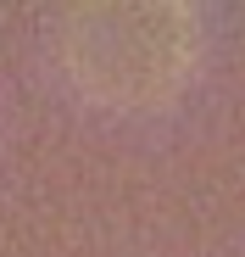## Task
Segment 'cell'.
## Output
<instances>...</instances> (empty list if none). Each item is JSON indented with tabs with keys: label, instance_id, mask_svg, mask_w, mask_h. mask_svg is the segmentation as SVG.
<instances>
[{
	"label": "cell",
	"instance_id": "obj_1",
	"mask_svg": "<svg viewBox=\"0 0 245 257\" xmlns=\"http://www.w3.org/2000/svg\"><path fill=\"white\" fill-rule=\"evenodd\" d=\"M195 62L184 6H78L62 23V67L100 106H156Z\"/></svg>",
	"mask_w": 245,
	"mask_h": 257
}]
</instances>
